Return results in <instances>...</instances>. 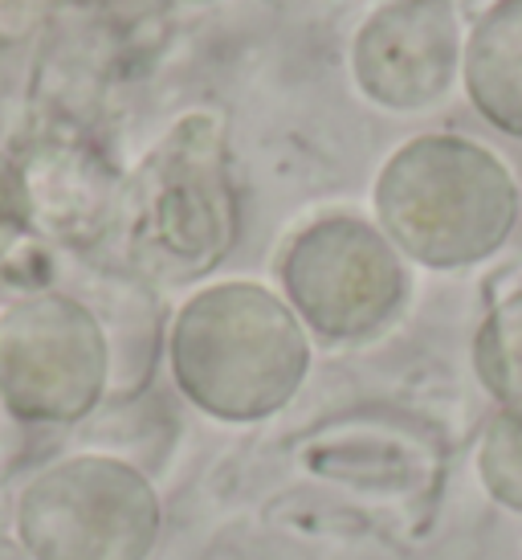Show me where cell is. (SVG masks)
I'll use <instances>...</instances> for the list:
<instances>
[{
  "mask_svg": "<svg viewBox=\"0 0 522 560\" xmlns=\"http://www.w3.org/2000/svg\"><path fill=\"white\" fill-rule=\"evenodd\" d=\"M110 397V343L98 315L58 287L0 303V405L21 425H78Z\"/></svg>",
  "mask_w": 522,
  "mask_h": 560,
  "instance_id": "cell-4",
  "label": "cell"
},
{
  "mask_svg": "<svg viewBox=\"0 0 522 560\" xmlns=\"http://www.w3.org/2000/svg\"><path fill=\"white\" fill-rule=\"evenodd\" d=\"M29 237V205H25L21 168H16L13 148L0 143V266L9 262Z\"/></svg>",
  "mask_w": 522,
  "mask_h": 560,
  "instance_id": "cell-13",
  "label": "cell"
},
{
  "mask_svg": "<svg viewBox=\"0 0 522 560\" xmlns=\"http://www.w3.org/2000/svg\"><path fill=\"white\" fill-rule=\"evenodd\" d=\"M13 156L37 242L82 258L107 246L123 176L103 160L86 131L33 127Z\"/></svg>",
  "mask_w": 522,
  "mask_h": 560,
  "instance_id": "cell-8",
  "label": "cell"
},
{
  "mask_svg": "<svg viewBox=\"0 0 522 560\" xmlns=\"http://www.w3.org/2000/svg\"><path fill=\"white\" fill-rule=\"evenodd\" d=\"M376 218L400 254L429 270L486 262L519 221V180L465 136H416L376 176Z\"/></svg>",
  "mask_w": 522,
  "mask_h": 560,
  "instance_id": "cell-3",
  "label": "cell"
},
{
  "mask_svg": "<svg viewBox=\"0 0 522 560\" xmlns=\"http://www.w3.org/2000/svg\"><path fill=\"white\" fill-rule=\"evenodd\" d=\"M176 389L216 421L286 409L310 369L302 319L258 282H216L176 312L168 331Z\"/></svg>",
  "mask_w": 522,
  "mask_h": 560,
  "instance_id": "cell-2",
  "label": "cell"
},
{
  "mask_svg": "<svg viewBox=\"0 0 522 560\" xmlns=\"http://www.w3.org/2000/svg\"><path fill=\"white\" fill-rule=\"evenodd\" d=\"M0 560H33V557L25 552V545H21L16 536H9V532H0Z\"/></svg>",
  "mask_w": 522,
  "mask_h": 560,
  "instance_id": "cell-14",
  "label": "cell"
},
{
  "mask_svg": "<svg viewBox=\"0 0 522 560\" xmlns=\"http://www.w3.org/2000/svg\"><path fill=\"white\" fill-rule=\"evenodd\" d=\"M474 373L502 409L522 405V291L494 307L474 336Z\"/></svg>",
  "mask_w": 522,
  "mask_h": 560,
  "instance_id": "cell-11",
  "label": "cell"
},
{
  "mask_svg": "<svg viewBox=\"0 0 522 560\" xmlns=\"http://www.w3.org/2000/svg\"><path fill=\"white\" fill-rule=\"evenodd\" d=\"M461 79L477 115L522 140V0H494L477 16L461 54Z\"/></svg>",
  "mask_w": 522,
  "mask_h": 560,
  "instance_id": "cell-9",
  "label": "cell"
},
{
  "mask_svg": "<svg viewBox=\"0 0 522 560\" xmlns=\"http://www.w3.org/2000/svg\"><path fill=\"white\" fill-rule=\"evenodd\" d=\"M477 479L494 503L522 512V405L490 418L477 446Z\"/></svg>",
  "mask_w": 522,
  "mask_h": 560,
  "instance_id": "cell-12",
  "label": "cell"
},
{
  "mask_svg": "<svg viewBox=\"0 0 522 560\" xmlns=\"http://www.w3.org/2000/svg\"><path fill=\"white\" fill-rule=\"evenodd\" d=\"M13 524L33 560H147L164 512L147 475L131 463L70 454L21 487Z\"/></svg>",
  "mask_w": 522,
  "mask_h": 560,
  "instance_id": "cell-5",
  "label": "cell"
},
{
  "mask_svg": "<svg viewBox=\"0 0 522 560\" xmlns=\"http://www.w3.org/2000/svg\"><path fill=\"white\" fill-rule=\"evenodd\" d=\"M54 0H0V143H16L33 127V86L41 66Z\"/></svg>",
  "mask_w": 522,
  "mask_h": 560,
  "instance_id": "cell-10",
  "label": "cell"
},
{
  "mask_svg": "<svg viewBox=\"0 0 522 560\" xmlns=\"http://www.w3.org/2000/svg\"><path fill=\"white\" fill-rule=\"evenodd\" d=\"M290 312L327 343L371 340L396 319L408 295L400 249L359 218H323L294 237L282 262Z\"/></svg>",
  "mask_w": 522,
  "mask_h": 560,
  "instance_id": "cell-6",
  "label": "cell"
},
{
  "mask_svg": "<svg viewBox=\"0 0 522 560\" xmlns=\"http://www.w3.org/2000/svg\"><path fill=\"white\" fill-rule=\"evenodd\" d=\"M237 230L225 124L188 110L123 176L107 246L139 282L185 287L229 258Z\"/></svg>",
  "mask_w": 522,
  "mask_h": 560,
  "instance_id": "cell-1",
  "label": "cell"
},
{
  "mask_svg": "<svg viewBox=\"0 0 522 560\" xmlns=\"http://www.w3.org/2000/svg\"><path fill=\"white\" fill-rule=\"evenodd\" d=\"M453 0H388L352 42L355 86L384 110H425L446 98L461 70Z\"/></svg>",
  "mask_w": 522,
  "mask_h": 560,
  "instance_id": "cell-7",
  "label": "cell"
}]
</instances>
